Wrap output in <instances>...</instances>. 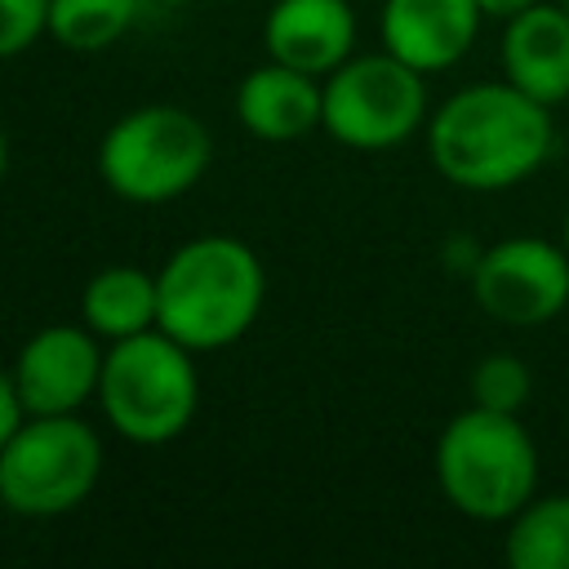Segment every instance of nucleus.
<instances>
[{
    "instance_id": "f257e3e1",
    "label": "nucleus",
    "mask_w": 569,
    "mask_h": 569,
    "mask_svg": "<svg viewBox=\"0 0 569 569\" xmlns=\"http://www.w3.org/2000/svg\"><path fill=\"white\" fill-rule=\"evenodd\" d=\"M551 147V107L511 80L467 84L427 120V156L436 173L462 191H507L538 173Z\"/></svg>"
},
{
    "instance_id": "f03ea898",
    "label": "nucleus",
    "mask_w": 569,
    "mask_h": 569,
    "mask_svg": "<svg viewBox=\"0 0 569 569\" xmlns=\"http://www.w3.org/2000/svg\"><path fill=\"white\" fill-rule=\"evenodd\" d=\"M156 329L191 351H218L249 333L262 311L267 276L258 253L236 236H196L156 271Z\"/></svg>"
},
{
    "instance_id": "7ed1b4c3",
    "label": "nucleus",
    "mask_w": 569,
    "mask_h": 569,
    "mask_svg": "<svg viewBox=\"0 0 569 569\" xmlns=\"http://www.w3.org/2000/svg\"><path fill=\"white\" fill-rule=\"evenodd\" d=\"M436 480L453 511L485 525L511 520L538 489V445L520 413L471 405L436 440Z\"/></svg>"
},
{
    "instance_id": "20e7f679",
    "label": "nucleus",
    "mask_w": 569,
    "mask_h": 569,
    "mask_svg": "<svg viewBox=\"0 0 569 569\" xmlns=\"http://www.w3.org/2000/svg\"><path fill=\"white\" fill-rule=\"evenodd\" d=\"M98 405L116 436L133 445H169L178 440L200 405V378L191 365V347L169 338L164 329H147L111 342L102 360Z\"/></svg>"
},
{
    "instance_id": "39448f33",
    "label": "nucleus",
    "mask_w": 569,
    "mask_h": 569,
    "mask_svg": "<svg viewBox=\"0 0 569 569\" xmlns=\"http://www.w3.org/2000/svg\"><path fill=\"white\" fill-rule=\"evenodd\" d=\"M204 124L169 102L124 111L98 142V178L129 204H164L191 191L209 169Z\"/></svg>"
},
{
    "instance_id": "423d86ee",
    "label": "nucleus",
    "mask_w": 569,
    "mask_h": 569,
    "mask_svg": "<svg viewBox=\"0 0 569 569\" xmlns=\"http://www.w3.org/2000/svg\"><path fill=\"white\" fill-rule=\"evenodd\" d=\"M102 476V440L76 413H27L0 449V502L18 516L76 511Z\"/></svg>"
},
{
    "instance_id": "0eeeda50",
    "label": "nucleus",
    "mask_w": 569,
    "mask_h": 569,
    "mask_svg": "<svg viewBox=\"0 0 569 569\" xmlns=\"http://www.w3.org/2000/svg\"><path fill=\"white\" fill-rule=\"evenodd\" d=\"M427 120L422 71L396 53H365L333 67L320 84V124L351 151H391Z\"/></svg>"
},
{
    "instance_id": "6e6552de",
    "label": "nucleus",
    "mask_w": 569,
    "mask_h": 569,
    "mask_svg": "<svg viewBox=\"0 0 569 569\" xmlns=\"http://www.w3.org/2000/svg\"><path fill=\"white\" fill-rule=\"evenodd\" d=\"M476 307L511 329H538L569 307V249L542 236H507L471 267Z\"/></svg>"
},
{
    "instance_id": "1a4fd4ad",
    "label": "nucleus",
    "mask_w": 569,
    "mask_h": 569,
    "mask_svg": "<svg viewBox=\"0 0 569 569\" xmlns=\"http://www.w3.org/2000/svg\"><path fill=\"white\" fill-rule=\"evenodd\" d=\"M102 351L98 333L84 325H44L36 329L18 360H13V387L22 396L27 413H76L89 396H98L102 382Z\"/></svg>"
},
{
    "instance_id": "9d476101",
    "label": "nucleus",
    "mask_w": 569,
    "mask_h": 569,
    "mask_svg": "<svg viewBox=\"0 0 569 569\" xmlns=\"http://www.w3.org/2000/svg\"><path fill=\"white\" fill-rule=\"evenodd\" d=\"M476 0H382V49L431 76L453 67L480 31Z\"/></svg>"
},
{
    "instance_id": "9b49d317",
    "label": "nucleus",
    "mask_w": 569,
    "mask_h": 569,
    "mask_svg": "<svg viewBox=\"0 0 569 569\" xmlns=\"http://www.w3.org/2000/svg\"><path fill=\"white\" fill-rule=\"evenodd\" d=\"M262 44L293 71L329 76L351 58L356 13L347 0H276L262 22Z\"/></svg>"
},
{
    "instance_id": "f8f14e48",
    "label": "nucleus",
    "mask_w": 569,
    "mask_h": 569,
    "mask_svg": "<svg viewBox=\"0 0 569 569\" xmlns=\"http://www.w3.org/2000/svg\"><path fill=\"white\" fill-rule=\"evenodd\" d=\"M502 80L556 107L569 98V13L565 4H529L502 27Z\"/></svg>"
},
{
    "instance_id": "ddd939ff",
    "label": "nucleus",
    "mask_w": 569,
    "mask_h": 569,
    "mask_svg": "<svg viewBox=\"0 0 569 569\" xmlns=\"http://www.w3.org/2000/svg\"><path fill=\"white\" fill-rule=\"evenodd\" d=\"M236 120L262 142H293L320 124V84L271 58L236 84Z\"/></svg>"
},
{
    "instance_id": "4468645a",
    "label": "nucleus",
    "mask_w": 569,
    "mask_h": 569,
    "mask_svg": "<svg viewBox=\"0 0 569 569\" xmlns=\"http://www.w3.org/2000/svg\"><path fill=\"white\" fill-rule=\"evenodd\" d=\"M80 316L107 342H120V338L156 329V316H160L156 276H147L138 267H102V271H93L84 293H80Z\"/></svg>"
},
{
    "instance_id": "2eb2a0df",
    "label": "nucleus",
    "mask_w": 569,
    "mask_h": 569,
    "mask_svg": "<svg viewBox=\"0 0 569 569\" xmlns=\"http://www.w3.org/2000/svg\"><path fill=\"white\" fill-rule=\"evenodd\" d=\"M511 569H569V493H533L502 538Z\"/></svg>"
},
{
    "instance_id": "dca6fc26",
    "label": "nucleus",
    "mask_w": 569,
    "mask_h": 569,
    "mask_svg": "<svg viewBox=\"0 0 569 569\" xmlns=\"http://www.w3.org/2000/svg\"><path fill=\"white\" fill-rule=\"evenodd\" d=\"M142 0H49V36L67 49L93 53L116 44L133 18H138Z\"/></svg>"
},
{
    "instance_id": "f3484780",
    "label": "nucleus",
    "mask_w": 569,
    "mask_h": 569,
    "mask_svg": "<svg viewBox=\"0 0 569 569\" xmlns=\"http://www.w3.org/2000/svg\"><path fill=\"white\" fill-rule=\"evenodd\" d=\"M529 391H533L529 365L511 351H493L471 369V405H480V409L520 413L529 405Z\"/></svg>"
},
{
    "instance_id": "a211bd4d",
    "label": "nucleus",
    "mask_w": 569,
    "mask_h": 569,
    "mask_svg": "<svg viewBox=\"0 0 569 569\" xmlns=\"http://www.w3.org/2000/svg\"><path fill=\"white\" fill-rule=\"evenodd\" d=\"M49 31V0H0V58H13Z\"/></svg>"
},
{
    "instance_id": "6ab92c4d",
    "label": "nucleus",
    "mask_w": 569,
    "mask_h": 569,
    "mask_svg": "<svg viewBox=\"0 0 569 569\" xmlns=\"http://www.w3.org/2000/svg\"><path fill=\"white\" fill-rule=\"evenodd\" d=\"M22 418H27V409H22V396H18V387H13V373H0V449H4V440L18 431Z\"/></svg>"
},
{
    "instance_id": "aec40b11",
    "label": "nucleus",
    "mask_w": 569,
    "mask_h": 569,
    "mask_svg": "<svg viewBox=\"0 0 569 569\" xmlns=\"http://www.w3.org/2000/svg\"><path fill=\"white\" fill-rule=\"evenodd\" d=\"M476 4H480V13H485V18H502V22H507V18L525 13V9H529V4H538V0H476Z\"/></svg>"
},
{
    "instance_id": "412c9836",
    "label": "nucleus",
    "mask_w": 569,
    "mask_h": 569,
    "mask_svg": "<svg viewBox=\"0 0 569 569\" xmlns=\"http://www.w3.org/2000/svg\"><path fill=\"white\" fill-rule=\"evenodd\" d=\"M4 169H9V142H4V129H0V182H4Z\"/></svg>"
},
{
    "instance_id": "4be33fe9",
    "label": "nucleus",
    "mask_w": 569,
    "mask_h": 569,
    "mask_svg": "<svg viewBox=\"0 0 569 569\" xmlns=\"http://www.w3.org/2000/svg\"><path fill=\"white\" fill-rule=\"evenodd\" d=\"M560 244L569 249V213H565V227H560Z\"/></svg>"
},
{
    "instance_id": "5701e85b",
    "label": "nucleus",
    "mask_w": 569,
    "mask_h": 569,
    "mask_svg": "<svg viewBox=\"0 0 569 569\" xmlns=\"http://www.w3.org/2000/svg\"><path fill=\"white\" fill-rule=\"evenodd\" d=\"M160 4H187V0H160Z\"/></svg>"
},
{
    "instance_id": "b1692460",
    "label": "nucleus",
    "mask_w": 569,
    "mask_h": 569,
    "mask_svg": "<svg viewBox=\"0 0 569 569\" xmlns=\"http://www.w3.org/2000/svg\"><path fill=\"white\" fill-rule=\"evenodd\" d=\"M565 13H569V0H565Z\"/></svg>"
},
{
    "instance_id": "393cba45",
    "label": "nucleus",
    "mask_w": 569,
    "mask_h": 569,
    "mask_svg": "<svg viewBox=\"0 0 569 569\" xmlns=\"http://www.w3.org/2000/svg\"><path fill=\"white\" fill-rule=\"evenodd\" d=\"M222 4H231V0H222Z\"/></svg>"
}]
</instances>
